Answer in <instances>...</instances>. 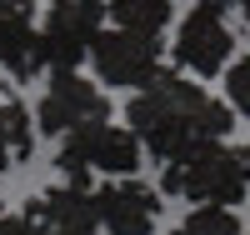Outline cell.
<instances>
[{"instance_id": "9c48e42d", "label": "cell", "mask_w": 250, "mask_h": 235, "mask_svg": "<svg viewBox=\"0 0 250 235\" xmlns=\"http://www.w3.org/2000/svg\"><path fill=\"white\" fill-rule=\"evenodd\" d=\"M25 210L40 220L45 235H100V215H95V200H90L85 185L55 180V185L40 190Z\"/></svg>"}, {"instance_id": "9a60e30c", "label": "cell", "mask_w": 250, "mask_h": 235, "mask_svg": "<svg viewBox=\"0 0 250 235\" xmlns=\"http://www.w3.org/2000/svg\"><path fill=\"white\" fill-rule=\"evenodd\" d=\"M0 235H45V230H40V220L30 210H5L0 205Z\"/></svg>"}, {"instance_id": "52a82bcc", "label": "cell", "mask_w": 250, "mask_h": 235, "mask_svg": "<svg viewBox=\"0 0 250 235\" xmlns=\"http://www.w3.org/2000/svg\"><path fill=\"white\" fill-rule=\"evenodd\" d=\"M90 70L100 75L95 85H115V90H145L155 75H160V40H145V35H95L90 45Z\"/></svg>"}, {"instance_id": "3957f363", "label": "cell", "mask_w": 250, "mask_h": 235, "mask_svg": "<svg viewBox=\"0 0 250 235\" xmlns=\"http://www.w3.org/2000/svg\"><path fill=\"white\" fill-rule=\"evenodd\" d=\"M55 170H60V180L85 185V190H90L95 175L130 180L140 170V140L125 130V125H115V120H90V125H80V130H70L60 140Z\"/></svg>"}, {"instance_id": "5bb4252c", "label": "cell", "mask_w": 250, "mask_h": 235, "mask_svg": "<svg viewBox=\"0 0 250 235\" xmlns=\"http://www.w3.org/2000/svg\"><path fill=\"white\" fill-rule=\"evenodd\" d=\"M225 100H230V110L250 120V55H235L225 65Z\"/></svg>"}, {"instance_id": "5b68a950", "label": "cell", "mask_w": 250, "mask_h": 235, "mask_svg": "<svg viewBox=\"0 0 250 235\" xmlns=\"http://www.w3.org/2000/svg\"><path fill=\"white\" fill-rule=\"evenodd\" d=\"M105 115H110L105 90H100L90 75H80V70H70V75H50L40 105L30 110L35 130L50 135V140H65L70 130H80V125H90V120H105Z\"/></svg>"}, {"instance_id": "7a4b0ae2", "label": "cell", "mask_w": 250, "mask_h": 235, "mask_svg": "<svg viewBox=\"0 0 250 235\" xmlns=\"http://www.w3.org/2000/svg\"><path fill=\"white\" fill-rule=\"evenodd\" d=\"M165 195H180L190 205H220L235 210L250 195V145H205V150L185 155L175 165H165L160 175Z\"/></svg>"}, {"instance_id": "8fae6325", "label": "cell", "mask_w": 250, "mask_h": 235, "mask_svg": "<svg viewBox=\"0 0 250 235\" xmlns=\"http://www.w3.org/2000/svg\"><path fill=\"white\" fill-rule=\"evenodd\" d=\"M105 15L115 20V30L145 35V40H160V30L175 20L170 0H105Z\"/></svg>"}, {"instance_id": "6da1fadb", "label": "cell", "mask_w": 250, "mask_h": 235, "mask_svg": "<svg viewBox=\"0 0 250 235\" xmlns=\"http://www.w3.org/2000/svg\"><path fill=\"white\" fill-rule=\"evenodd\" d=\"M125 120H130L125 130L140 140V150H150L160 165H175L205 145H220L235 125L230 105H220L200 80H185L170 70H160L145 90L130 95Z\"/></svg>"}, {"instance_id": "7c38bea8", "label": "cell", "mask_w": 250, "mask_h": 235, "mask_svg": "<svg viewBox=\"0 0 250 235\" xmlns=\"http://www.w3.org/2000/svg\"><path fill=\"white\" fill-rule=\"evenodd\" d=\"M35 150V120L20 100H0V175L20 160L25 165Z\"/></svg>"}, {"instance_id": "ba28073f", "label": "cell", "mask_w": 250, "mask_h": 235, "mask_svg": "<svg viewBox=\"0 0 250 235\" xmlns=\"http://www.w3.org/2000/svg\"><path fill=\"white\" fill-rule=\"evenodd\" d=\"M95 215L105 235H155L160 225V195L145 180H105L100 190H90Z\"/></svg>"}, {"instance_id": "8992f818", "label": "cell", "mask_w": 250, "mask_h": 235, "mask_svg": "<svg viewBox=\"0 0 250 235\" xmlns=\"http://www.w3.org/2000/svg\"><path fill=\"white\" fill-rule=\"evenodd\" d=\"M235 60V35L225 25V5L220 0H200V5L180 20L175 35V65L190 75H220Z\"/></svg>"}, {"instance_id": "e0dca14e", "label": "cell", "mask_w": 250, "mask_h": 235, "mask_svg": "<svg viewBox=\"0 0 250 235\" xmlns=\"http://www.w3.org/2000/svg\"><path fill=\"white\" fill-rule=\"evenodd\" d=\"M235 5H240V15H245V25H250V0H235Z\"/></svg>"}, {"instance_id": "277c9868", "label": "cell", "mask_w": 250, "mask_h": 235, "mask_svg": "<svg viewBox=\"0 0 250 235\" xmlns=\"http://www.w3.org/2000/svg\"><path fill=\"white\" fill-rule=\"evenodd\" d=\"M100 20H105V0H50L40 20V55L50 75H70L90 60Z\"/></svg>"}, {"instance_id": "4fadbf2b", "label": "cell", "mask_w": 250, "mask_h": 235, "mask_svg": "<svg viewBox=\"0 0 250 235\" xmlns=\"http://www.w3.org/2000/svg\"><path fill=\"white\" fill-rule=\"evenodd\" d=\"M170 235H245L235 210H220V205H195Z\"/></svg>"}, {"instance_id": "30bf717a", "label": "cell", "mask_w": 250, "mask_h": 235, "mask_svg": "<svg viewBox=\"0 0 250 235\" xmlns=\"http://www.w3.org/2000/svg\"><path fill=\"white\" fill-rule=\"evenodd\" d=\"M0 70H5L15 85L35 80L45 70V55H40V30L30 20H10L0 15Z\"/></svg>"}, {"instance_id": "2e32d148", "label": "cell", "mask_w": 250, "mask_h": 235, "mask_svg": "<svg viewBox=\"0 0 250 235\" xmlns=\"http://www.w3.org/2000/svg\"><path fill=\"white\" fill-rule=\"evenodd\" d=\"M0 15H10V20H35V0H0Z\"/></svg>"}]
</instances>
